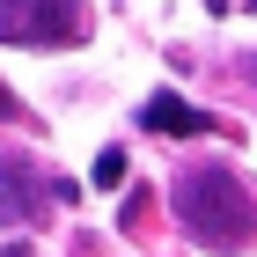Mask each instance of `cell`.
I'll return each mask as SVG.
<instances>
[{
	"instance_id": "6da1fadb",
	"label": "cell",
	"mask_w": 257,
	"mask_h": 257,
	"mask_svg": "<svg viewBox=\"0 0 257 257\" xmlns=\"http://www.w3.org/2000/svg\"><path fill=\"white\" fill-rule=\"evenodd\" d=\"M169 213H177V228L198 242V250H213V257H235V250L257 242V191L235 177V169H220V162L177 169Z\"/></svg>"
},
{
	"instance_id": "3957f363",
	"label": "cell",
	"mask_w": 257,
	"mask_h": 257,
	"mask_svg": "<svg viewBox=\"0 0 257 257\" xmlns=\"http://www.w3.org/2000/svg\"><path fill=\"white\" fill-rule=\"evenodd\" d=\"M52 206H59V198H52V177H44L22 147H0V228H30V220H44Z\"/></svg>"
},
{
	"instance_id": "7a4b0ae2",
	"label": "cell",
	"mask_w": 257,
	"mask_h": 257,
	"mask_svg": "<svg viewBox=\"0 0 257 257\" xmlns=\"http://www.w3.org/2000/svg\"><path fill=\"white\" fill-rule=\"evenodd\" d=\"M0 44L74 52L88 44V0H0Z\"/></svg>"
},
{
	"instance_id": "9c48e42d",
	"label": "cell",
	"mask_w": 257,
	"mask_h": 257,
	"mask_svg": "<svg viewBox=\"0 0 257 257\" xmlns=\"http://www.w3.org/2000/svg\"><path fill=\"white\" fill-rule=\"evenodd\" d=\"M0 118H22V103H15V96H8V88H0Z\"/></svg>"
},
{
	"instance_id": "277c9868",
	"label": "cell",
	"mask_w": 257,
	"mask_h": 257,
	"mask_svg": "<svg viewBox=\"0 0 257 257\" xmlns=\"http://www.w3.org/2000/svg\"><path fill=\"white\" fill-rule=\"evenodd\" d=\"M140 125H147V133H169V140H206L213 133V118H206L198 103H184V96H147Z\"/></svg>"
},
{
	"instance_id": "52a82bcc",
	"label": "cell",
	"mask_w": 257,
	"mask_h": 257,
	"mask_svg": "<svg viewBox=\"0 0 257 257\" xmlns=\"http://www.w3.org/2000/svg\"><path fill=\"white\" fill-rule=\"evenodd\" d=\"M235 74H242V81L257 88V52H242V59H235Z\"/></svg>"
},
{
	"instance_id": "8fae6325",
	"label": "cell",
	"mask_w": 257,
	"mask_h": 257,
	"mask_svg": "<svg viewBox=\"0 0 257 257\" xmlns=\"http://www.w3.org/2000/svg\"><path fill=\"white\" fill-rule=\"evenodd\" d=\"M250 15H257V0H250Z\"/></svg>"
},
{
	"instance_id": "8992f818",
	"label": "cell",
	"mask_w": 257,
	"mask_h": 257,
	"mask_svg": "<svg viewBox=\"0 0 257 257\" xmlns=\"http://www.w3.org/2000/svg\"><path fill=\"white\" fill-rule=\"evenodd\" d=\"M118 220H125V228H140V220H147V191H133V198H125V206H118Z\"/></svg>"
},
{
	"instance_id": "ba28073f",
	"label": "cell",
	"mask_w": 257,
	"mask_h": 257,
	"mask_svg": "<svg viewBox=\"0 0 257 257\" xmlns=\"http://www.w3.org/2000/svg\"><path fill=\"white\" fill-rule=\"evenodd\" d=\"M0 257H30V235H15V242H0Z\"/></svg>"
},
{
	"instance_id": "5b68a950",
	"label": "cell",
	"mask_w": 257,
	"mask_h": 257,
	"mask_svg": "<svg viewBox=\"0 0 257 257\" xmlns=\"http://www.w3.org/2000/svg\"><path fill=\"white\" fill-rule=\"evenodd\" d=\"M96 184H103V191L125 184V147H103V155H96Z\"/></svg>"
},
{
	"instance_id": "30bf717a",
	"label": "cell",
	"mask_w": 257,
	"mask_h": 257,
	"mask_svg": "<svg viewBox=\"0 0 257 257\" xmlns=\"http://www.w3.org/2000/svg\"><path fill=\"white\" fill-rule=\"evenodd\" d=\"M206 8H213V15H228V8H235V0H206Z\"/></svg>"
}]
</instances>
